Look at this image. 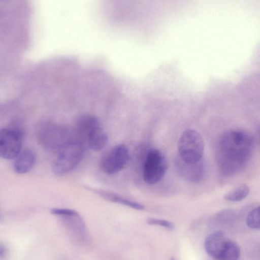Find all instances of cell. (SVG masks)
<instances>
[{"instance_id": "obj_1", "label": "cell", "mask_w": 260, "mask_h": 260, "mask_svg": "<svg viewBox=\"0 0 260 260\" xmlns=\"http://www.w3.org/2000/svg\"><path fill=\"white\" fill-rule=\"evenodd\" d=\"M254 146L253 137L241 129H231L220 137L217 163L220 173L229 176L240 171L249 160Z\"/></svg>"}, {"instance_id": "obj_2", "label": "cell", "mask_w": 260, "mask_h": 260, "mask_svg": "<svg viewBox=\"0 0 260 260\" xmlns=\"http://www.w3.org/2000/svg\"><path fill=\"white\" fill-rule=\"evenodd\" d=\"M58 151L52 168L56 175L62 176L73 171L80 164L83 156V145L77 140H72Z\"/></svg>"}, {"instance_id": "obj_3", "label": "cell", "mask_w": 260, "mask_h": 260, "mask_svg": "<svg viewBox=\"0 0 260 260\" xmlns=\"http://www.w3.org/2000/svg\"><path fill=\"white\" fill-rule=\"evenodd\" d=\"M179 157L188 163H196L202 160L204 150V141L200 134L194 129L184 131L178 142Z\"/></svg>"}, {"instance_id": "obj_4", "label": "cell", "mask_w": 260, "mask_h": 260, "mask_svg": "<svg viewBox=\"0 0 260 260\" xmlns=\"http://www.w3.org/2000/svg\"><path fill=\"white\" fill-rule=\"evenodd\" d=\"M168 169L167 159L158 150L151 149L144 158L142 177L149 184H154L160 181L165 175Z\"/></svg>"}, {"instance_id": "obj_5", "label": "cell", "mask_w": 260, "mask_h": 260, "mask_svg": "<svg viewBox=\"0 0 260 260\" xmlns=\"http://www.w3.org/2000/svg\"><path fill=\"white\" fill-rule=\"evenodd\" d=\"M38 138L44 147L57 151L72 141L68 130L63 126L55 123H46L42 126Z\"/></svg>"}, {"instance_id": "obj_6", "label": "cell", "mask_w": 260, "mask_h": 260, "mask_svg": "<svg viewBox=\"0 0 260 260\" xmlns=\"http://www.w3.org/2000/svg\"><path fill=\"white\" fill-rule=\"evenodd\" d=\"M23 136L18 126L0 128V157L14 159L21 152Z\"/></svg>"}, {"instance_id": "obj_7", "label": "cell", "mask_w": 260, "mask_h": 260, "mask_svg": "<svg viewBox=\"0 0 260 260\" xmlns=\"http://www.w3.org/2000/svg\"><path fill=\"white\" fill-rule=\"evenodd\" d=\"M129 157V150L126 145H115L103 156L101 161V169L108 174L116 173L124 167Z\"/></svg>"}, {"instance_id": "obj_8", "label": "cell", "mask_w": 260, "mask_h": 260, "mask_svg": "<svg viewBox=\"0 0 260 260\" xmlns=\"http://www.w3.org/2000/svg\"><path fill=\"white\" fill-rule=\"evenodd\" d=\"M176 165L180 175L188 182L199 183L205 176L206 166L202 160L196 163H188L179 157L176 159Z\"/></svg>"}, {"instance_id": "obj_9", "label": "cell", "mask_w": 260, "mask_h": 260, "mask_svg": "<svg viewBox=\"0 0 260 260\" xmlns=\"http://www.w3.org/2000/svg\"><path fill=\"white\" fill-rule=\"evenodd\" d=\"M230 241L222 232H214L210 234L205 240V250L210 257L217 259L225 250Z\"/></svg>"}, {"instance_id": "obj_10", "label": "cell", "mask_w": 260, "mask_h": 260, "mask_svg": "<svg viewBox=\"0 0 260 260\" xmlns=\"http://www.w3.org/2000/svg\"><path fill=\"white\" fill-rule=\"evenodd\" d=\"M13 168L14 171L19 174L29 172L34 167L36 161V154L30 149L21 151L14 159Z\"/></svg>"}, {"instance_id": "obj_11", "label": "cell", "mask_w": 260, "mask_h": 260, "mask_svg": "<svg viewBox=\"0 0 260 260\" xmlns=\"http://www.w3.org/2000/svg\"><path fill=\"white\" fill-rule=\"evenodd\" d=\"M87 188L105 200L110 202L121 204L138 210H143L145 208V206L141 203L125 198L116 193L100 189L88 187H87Z\"/></svg>"}, {"instance_id": "obj_12", "label": "cell", "mask_w": 260, "mask_h": 260, "mask_svg": "<svg viewBox=\"0 0 260 260\" xmlns=\"http://www.w3.org/2000/svg\"><path fill=\"white\" fill-rule=\"evenodd\" d=\"M85 141L91 149L98 151L107 145L108 137L100 125H99L88 133Z\"/></svg>"}, {"instance_id": "obj_13", "label": "cell", "mask_w": 260, "mask_h": 260, "mask_svg": "<svg viewBox=\"0 0 260 260\" xmlns=\"http://www.w3.org/2000/svg\"><path fill=\"white\" fill-rule=\"evenodd\" d=\"M64 226L76 234L82 236L86 231L85 222L79 214L76 213L60 216Z\"/></svg>"}, {"instance_id": "obj_14", "label": "cell", "mask_w": 260, "mask_h": 260, "mask_svg": "<svg viewBox=\"0 0 260 260\" xmlns=\"http://www.w3.org/2000/svg\"><path fill=\"white\" fill-rule=\"evenodd\" d=\"M249 193V186L246 184L243 183L226 193L224 196V199L230 202H239L245 199Z\"/></svg>"}, {"instance_id": "obj_15", "label": "cell", "mask_w": 260, "mask_h": 260, "mask_svg": "<svg viewBox=\"0 0 260 260\" xmlns=\"http://www.w3.org/2000/svg\"><path fill=\"white\" fill-rule=\"evenodd\" d=\"M240 250L238 245L230 241L226 247L217 260H240Z\"/></svg>"}, {"instance_id": "obj_16", "label": "cell", "mask_w": 260, "mask_h": 260, "mask_svg": "<svg viewBox=\"0 0 260 260\" xmlns=\"http://www.w3.org/2000/svg\"><path fill=\"white\" fill-rule=\"evenodd\" d=\"M246 224L249 228L259 230V207L258 206L251 210L246 218Z\"/></svg>"}, {"instance_id": "obj_17", "label": "cell", "mask_w": 260, "mask_h": 260, "mask_svg": "<svg viewBox=\"0 0 260 260\" xmlns=\"http://www.w3.org/2000/svg\"><path fill=\"white\" fill-rule=\"evenodd\" d=\"M147 222L150 225H159L171 230L174 228V226L172 222L165 219L149 218L147 220Z\"/></svg>"}, {"instance_id": "obj_18", "label": "cell", "mask_w": 260, "mask_h": 260, "mask_svg": "<svg viewBox=\"0 0 260 260\" xmlns=\"http://www.w3.org/2000/svg\"><path fill=\"white\" fill-rule=\"evenodd\" d=\"M7 254V248L6 246L0 243V260L4 259L6 256Z\"/></svg>"}, {"instance_id": "obj_19", "label": "cell", "mask_w": 260, "mask_h": 260, "mask_svg": "<svg viewBox=\"0 0 260 260\" xmlns=\"http://www.w3.org/2000/svg\"><path fill=\"white\" fill-rule=\"evenodd\" d=\"M2 220V216L1 214L0 213V221H1Z\"/></svg>"}, {"instance_id": "obj_20", "label": "cell", "mask_w": 260, "mask_h": 260, "mask_svg": "<svg viewBox=\"0 0 260 260\" xmlns=\"http://www.w3.org/2000/svg\"><path fill=\"white\" fill-rule=\"evenodd\" d=\"M171 260H175L174 258H172Z\"/></svg>"}]
</instances>
